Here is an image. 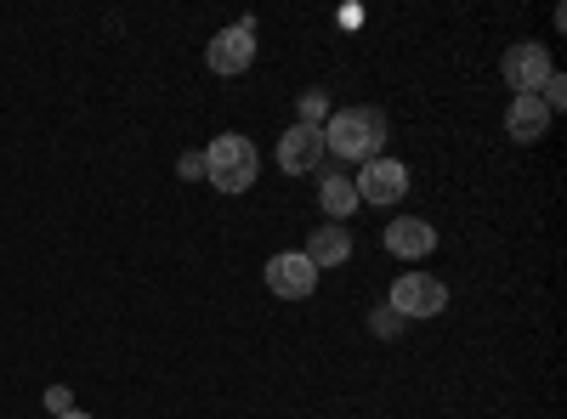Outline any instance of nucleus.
Listing matches in <instances>:
<instances>
[{"mask_svg":"<svg viewBox=\"0 0 567 419\" xmlns=\"http://www.w3.org/2000/svg\"><path fill=\"white\" fill-rule=\"evenodd\" d=\"M323 148L336 159H352V165H369L381 159L386 148V114L381 108H341L323 119Z\"/></svg>","mask_w":567,"mask_h":419,"instance_id":"nucleus-1","label":"nucleus"},{"mask_svg":"<svg viewBox=\"0 0 567 419\" xmlns=\"http://www.w3.org/2000/svg\"><path fill=\"white\" fill-rule=\"evenodd\" d=\"M256 176H261V154H256L250 136L221 130L216 143L205 148V181H210L216 193H250Z\"/></svg>","mask_w":567,"mask_h":419,"instance_id":"nucleus-2","label":"nucleus"},{"mask_svg":"<svg viewBox=\"0 0 567 419\" xmlns=\"http://www.w3.org/2000/svg\"><path fill=\"white\" fill-rule=\"evenodd\" d=\"M205 63H210V74H221V80L245 74V69L256 63V18H239L233 29H221V34L205 45Z\"/></svg>","mask_w":567,"mask_h":419,"instance_id":"nucleus-3","label":"nucleus"},{"mask_svg":"<svg viewBox=\"0 0 567 419\" xmlns=\"http://www.w3.org/2000/svg\"><path fill=\"white\" fill-rule=\"evenodd\" d=\"M386 306L398 317H443L449 290H443V277H432V272H403L398 284H392V301Z\"/></svg>","mask_w":567,"mask_h":419,"instance_id":"nucleus-4","label":"nucleus"},{"mask_svg":"<svg viewBox=\"0 0 567 419\" xmlns=\"http://www.w3.org/2000/svg\"><path fill=\"white\" fill-rule=\"evenodd\" d=\"M499 74H505V85L516 91V97H528V91H539V85L556 74L550 45H539V40H516L511 52H505V63H499Z\"/></svg>","mask_w":567,"mask_h":419,"instance_id":"nucleus-5","label":"nucleus"},{"mask_svg":"<svg viewBox=\"0 0 567 419\" xmlns=\"http://www.w3.org/2000/svg\"><path fill=\"white\" fill-rule=\"evenodd\" d=\"M358 205H374V210H392L403 193H409V170H403V159H369L363 170H358Z\"/></svg>","mask_w":567,"mask_h":419,"instance_id":"nucleus-6","label":"nucleus"},{"mask_svg":"<svg viewBox=\"0 0 567 419\" xmlns=\"http://www.w3.org/2000/svg\"><path fill=\"white\" fill-rule=\"evenodd\" d=\"M261 277H267V290H272L278 301H307V295L318 290V266H312L301 250H278V255L261 266Z\"/></svg>","mask_w":567,"mask_h":419,"instance_id":"nucleus-7","label":"nucleus"},{"mask_svg":"<svg viewBox=\"0 0 567 419\" xmlns=\"http://www.w3.org/2000/svg\"><path fill=\"white\" fill-rule=\"evenodd\" d=\"M323 125H290L278 136V170H290V176H307V170H318L323 165Z\"/></svg>","mask_w":567,"mask_h":419,"instance_id":"nucleus-8","label":"nucleus"},{"mask_svg":"<svg viewBox=\"0 0 567 419\" xmlns=\"http://www.w3.org/2000/svg\"><path fill=\"white\" fill-rule=\"evenodd\" d=\"M381 244H386L398 261H425V255L437 250V227L420 221V216H398V221L381 232Z\"/></svg>","mask_w":567,"mask_h":419,"instance_id":"nucleus-9","label":"nucleus"},{"mask_svg":"<svg viewBox=\"0 0 567 419\" xmlns=\"http://www.w3.org/2000/svg\"><path fill=\"white\" fill-rule=\"evenodd\" d=\"M318 272L323 266H347L352 261V227H341V221H329V227H318L312 239H307V250H301Z\"/></svg>","mask_w":567,"mask_h":419,"instance_id":"nucleus-10","label":"nucleus"},{"mask_svg":"<svg viewBox=\"0 0 567 419\" xmlns=\"http://www.w3.org/2000/svg\"><path fill=\"white\" fill-rule=\"evenodd\" d=\"M545 125H550V108L534 97V91H528V97H511V108H505V130H511V143H539V136H545Z\"/></svg>","mask_w":567,"mask_h":419,"instance_id":"nucleus-11","label":"nucleus"},{"mask_svg":"<svg viewBox=\"0 0 567 419\" xmlns=\"http://www.w3.org/2000/svg\"><path fill=\"white\" fill-rule=\"evenodd\" d=\"M318 205H323V216H329V221H347V216L358 210V188H352V176L323 170V176H318Z\"/></svg>","mask_w":567,"mask_h":419,"instance_id":"nucleus-12","label":"nucleus"},{"mask_svg":"<svg viewBox=\"0 0 567 419\" xmlns=\"http://www.w3.org/2000/svg\"><path fill=\"white\" fill-rule=\"evenodd\" d=\"M296 114H301V125H323L329 119V97H323V91H301Z\"/></svg>","mask_w":567,"mask_h":419,"instance_id":"nucleus-13","label":"nucleus"},{"mask_svg":"<svg viewBox=\"0 0 567 419\" xmlns=\"http://www.w3.org/2000/svg\"><path fill=\"white\" fill-rule=\"evenodd\" d=\"M45 408H52V419H58V413H69V408H74L69 386H52V391H45Z\"/></svg>","mask_w":567,"mask_h":419,"instance_id":"nucleus-14","label":"nucleus"},{"mask_svg":"<svg viewBox=\"0 0 567 419\" xmlns=\"http://www.w3.org/2000/svg\"><path fill=\"white\" fill-rule=\"evenodd\" d=\"M176 170H182L187 181H199V176H205V154H182V165H176Z\"/></svg>","mask_w":567,"mask_h":419,"instance_id":"nucleus-15","label":"nucleus"},{"mask_svg":"<svg viewBox=\"0 0 567 419\" xmlns=\"http://www.w3.org/2000/svg\"><path fill=\"white\" fill-rule=\"evenodd\" d=\"M392 317H398V312H392V306H381V312H374V329H381V335H392V329H398Z\"/></svg>","mask_w":567,"mask_h":419,"instance_id":"nucleus-16","label":"nucleus"},{"mask_svg":"<svg viewBox=\"0 0 567 419\" xmlns=\"http://www.w3.org/2000/svg\"><path fill=\"white\" fill-rule=\"evenodd\" d=\"M58 419H91V413H80V408H69V413H58Z\"/></svg>","mask_w":567,"mask_h":419,"instance_id":"nucleus-17","label":"nucleus"}]
</instances>
